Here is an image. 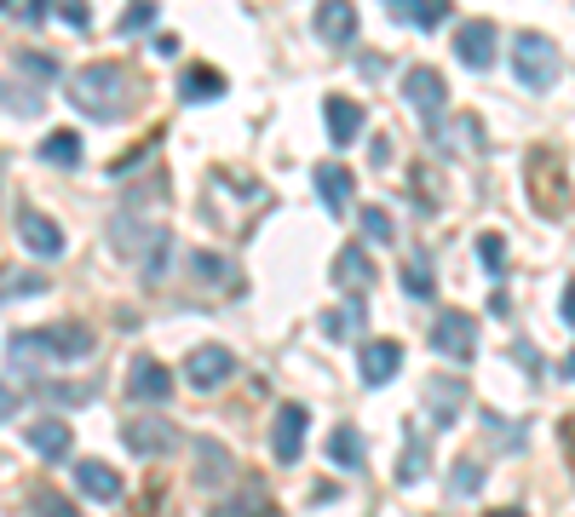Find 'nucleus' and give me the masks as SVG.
Here are the masks:
<instances>
[{
  "label": "nucleus",
  "instance_id": "obj_44",
  "mask_svg": "<svg viewBox=\"0 0 575 517\" xmlns=\"http://www.w3.org/2000/svg\"><path fill=\"white\" fill-rule=\"evenodd\" d=\"M564 322H569V328H575V282H569V288H564Z\"/></svg>",
  "mask_w": 575,
  "mask_h": 517
},
{
  "label": "nucleus",
  "instance_id": "obj_6",
  "mask_svg": "<svg viewBox=\"0 0 575 517\" xmlns=\"http://www.w3.org/2000/svg\"><path fill=\"white\" fill-rule=\"evenodd\" d=\"M306 426H311L306 402H282L277 408V426H270V455H277L282 466H294L299 455H306Z\"/></svg>",
  "mask_w": 575,
  "mask_h": 517
},
{
  "label": "nucleus",
  "instance_id": "obj_9",
  "mask_svg": "<svg viewBox=\"0 0 575 517\" xmlns=\"http://www.w3.org/2000/svg\"><path fill=\"white\" fill-rule=\"evenodd\" d=\"M127 391L139 402H167V397H174V374H167V362H156V357H132Z\"/></svg>",
  "mask_w": 575,
  "mask_h": 517
},
{
  "label": "nucleus",
  "instance_id": "obj_8",
  "mask_svg": "<svg viewBox=\"0 0 575 517\" xmlns=\"http://www.w3.org/2000/svg\"><path fill=\"white\" fill-rule=\"evenodd\" d=\"M236 374V357L225 351V345H196L190 351V362H185V379L196 391H214V386H225V379Z\"/></svg>",
  "mask_w": 575,
  "mask_h": 517
},
{
  "label": "nucleus",
  "instance_id": "obj_38",
  "mask_svg": "<svg viewBox=\"0 0 575 517\" xmlns=\"http://www.w3.org/2000/svg\"><path fill=\"white\" fill-rule=\"evenodd\" d=\"M0 98H7V103H12L18 116H41V98H36V92H12V87H7V92H0Z\"/></svg>",
  "mask_w": 575,
  "mask_h": 517
},
{
  "label": "nucleus",
  "instance_id": "obj_39",
  "mask_svg": "<svg viewBox=\"0 0 575 517\" xmlns=\"http://www.w3.org/2000/svg\"><path fill=\"white\" fill-rule=\"evenodd\" d=\"M63 23H70V29H87L92 23V12H87V0H63V12H58Z\"/></svg>",
  "mask_w": 575,
  "mask_h": 517
},
{
  "label": "nucleus",
  "instance_id": "obj_33",
  "mask_svg": "<svg viewBox=\"0 0 575 517\" xmlns=\"http://www.w3.org/2000/svg\"><path fill=\"white\" fill-rule=\"evenodd\" d=\"M478 259H484V270H489V276H500V270H506V241H500L495 230H489V236H478Z\"/></svg>",
  "mask_w": 575,
  "mask_h": 517
},
{
  "label": "nucleus",
  "instance_id": "obj_46",
  "mask_svg": "<svg viewBox=\"0 0 575 517\" xmlns=\"http://www.w3.org/2000/svg\"><path fill=\"white\" fill-rule=\"evenodd\" d=\"M0 7H7V0H0Z\"/></svg>",
  "mask_w": 575,
  "mask_h": 517
},
{
  "label": "nucleus",
  "instance_id": "obj_26",
  "mask_svg": "<svg viewBox=\"0 0 575 517\" xmlns=\"http://www.w3.org/2000/svg\"><path fill=\"white\" fill-rule=\"evenodd\" d=\"M41 156H47L52 167H76V161H81V132H47Z\"/></svg>",
  "mask_w": 575,
  "mask_h": 517
},
{
  "label": "nucleus",
  "instance_id": "obj_41",
  "mask_svg": "<svg viewBox=\"0 0 575 517\" xmlns=\"http://www.w3.org/2000/svg\"><path fill=\"white\" fill-rule=\"evenodd\" d=\"M375 167H391V138H386V132L375 138Z\"/></svg>",
  "mask_w": 575,
  "mask_h": 517
},
{
  "label": "nucleus",
  "instance_id": "obj_43",
  "mask_svg": "<svg viewBox=\"0 0 575 517\" xmlns=\"http://www.w3.org/2000/svg\"><path fill=\"white\" fill-rule=\"evenodd\" d=\"M12 408H18V391H12V386H0V420H7Z\"/></svg>",
  "mask_w": 575,
  "mask_h": 517
},
{
  "label": "nucleus",
  "instance_id": "obj_18",
  "mask_svg": "<svg viewBox=\"0 0 575 517\" xmlns=\"http://www.w3.org/2000/svg\"><path fill=\"white\" fill-rule=\"evenodd\" d=\"M70 437H76V431L63 426V420H36V426L23 431V443L36 448L41 460H63V455H70Z\"/></svg>",
  "mask_w": 575,
  "mask_h": 517
},
{
  "label": "nucleus",
  "instance_id": "obj_19",
  "mask_svg": "<svg viewBox=\"0 0 575 517\" xmlns=\"http://www.w3.org/2000/svg\"><path fill=\"white\" fill-rule=\"evenodd\" d=\"M351 190H357V179H351L340 161H323V167H317V196L328 201V213H346Z\"/></svg>",
  "mask_w": 575,
  "mask_h": 517
},
{
  "label": "nucleus",
  "instance_id": "obj_7",
  "mask_svg": "<svg viewBox=\"0 0 575 517\" xmlns=\"http://www.w3.org/2000/svg\"><path fill=\"white\" fill-rule=\"evenodd\" d=\"M403 98H409L426 121H437V116H444V103H449V87H444V76H437V69L415 63L409 76H403Z\"/></svg>",
  "mask_w": 575,
  "mask_h": 517
},
{
  "label": "nucleus",
  "instance_id": "obj_14",
  "mask_svg": "<svg viewBox=\"0 0 575 517\" xmlns=\"http://www.w3.org/2000/svg\"><path fill=\"white\" fill-rule=\"evenodd\" d=\"M323 121H328V138H334V145H351V138H363V127H368V116H363V103L357 98H340V92H334L328 103H323Z\"/></svg>",
  "mask_w": 575,
  "mask_h": 517
},
{
  "label": "nucleus",
  "instance_id": "obj_35",
  "mask_svg": "<svg viewBox=\"0 0 575 517\" xmlns=\"http://www.w3.org/2000/svg\"><path fill=\"white\" fill-rule=\"evenodd\" d=\"M150 18H156V7H150V0H132V7H127V18H121V29H127V34H139V29H150Z\"/></svg>",
  "mask_w": 575,
  "mask_h": 517
},
{
  "label": "nucleus",
  "instance_id": "obj_36",
  "mask_svg": "<svg viewBox=\"0 0 575 517\" xmlns=\"http://www.w3.org/2000/svg\"><path fill=\"white\" fill-rule=\"evenodd\" d=\"M18 69H29L36 81H52V76H58V63H52L47 52H23V58H18Z\"/></svg>",
  "mask_w": 575,
  "mask_h": 517
},
{
  "label": "nucleus",
  "instance_id": "obj_11",
  "mask_svg": "<svg viewBox=\"0 0 575 517\" xmlns=\"http://www.w3.org/2000/svg\"><path fill=\"white\" fill-rule=\"evenodd\" d=\"M18 236H23V248L36 259H58L63 253V230L47 213H36V207H23V213H18Z\"/></svg>",
  "mask_w": 575,
  "mask_h": 517
},
{
  "label": "nucleus",
  "instance_id": "obj_40",
  "mask_svg": "<svg viewBox=\"0 0 575 517\" xmlns=\"http://www.w3.org/2000/svg\"><path fill=\"white\" fill-rule=\"evenodd\" d=\"M518 362H524L529 374H541V368H547V362H541V351H535V345H518Z\"/></svg>",
  "mask_w": 575,
  "mask_h": 517
},
{
  "label": "nucleus",
  "instance_id": "obj_32",
  "mask_svg": "<svg viewBox=\"0 0 575 517\" xmlns=\"http://www.w3.org/2000/svg\"><path fill=\"white\" fill-rule=\"evenodd\" d=\"M323 328H328L334 339H340V334H357V328H363V299H351V305H340V310H328Z\"/></svg>",
  "mask_w": 575,
  "mask_h": 517
},
{
  "label": "nucleus",
  "instance_id": "obj_16",
  "mask_svg": "<svg viewBox=\"0 0 575 517\" xmlns=\"http://www.w3.org/2000/svg\"><path fill=\"white\" fill-rule=\"evenodd\" d=\"M121 437H127V448H132V455L156 460V455H167V448L179 443V426H167V420H132Z\"/></svg>",
  "mask_w": 575,
  "mask_h": 517
},
{
  "label": "nucleus",
  "instance_id": "obj_13",
  "mask_svg": "<svg viewBox=\"0 0 575 517\" xmlns=\"http://www.w3.org/2000/svg\"><path fill=\"white\" fill-rule=\"evenodd\" d=\"M317 41H328V47H351L357 41V7L351 0H323L317 7Z\"/></svg>",
  "mask_w": 575,
  "mask_h": 517
},
{
  "label": "nucleus",
  "instance_id": "obj_1",
  "mask_svg": "<svg viewBox=\"0 0 575 517\" xmlns=\"http://www.w3.org/2000/svg\"><path fill=\"white\" fill-rule=\"evenodd\" d=\"M63 92H70L76 110H87L92 121H116L127 110V98H132V81L121 76L116 63H81L70 81H63Z\"/></svg>",
  "mask_w": 575,
  "mask_h": 517
},
{
  "label": "nucleus",
  "instance_id": "obj_3",
  "mask_svg": "<svg viewBox=\"0 0 575 517\" xmlns=\"http://www.w3.org/2000/svg\"><path fill=\"white\" fill-rule=\"evenodd\" d=\"M524 185H529V201H535L547 219H558L564 207H569V179H564V156H558V150H529Z\"/></svg>",
  "mask_w": 575,
  "mask_h": 517
},
{
  "label": "nucleus",
  "instance_id": "obj_5",
  "mask_svg": "<svg viewBox=\"0 0 575 517\" xmlns=\"http://www.w3.org/2000/svg\"><path fill=\"white\" fill-rule=\"evenodd\" d=\"M432 351H444L455 362H472V357H478V317H472V310H437Z\"/></svg>",
  "mask_w": 575,
  "mask_h": 517
},
{
  "label": "nucleus",
  "instance_id": "obj_37",
  "mask_svg": "<svg viewBox=\"0 0 575 517\" xmlns=\"http://www.w3.org/2000/svg\"><path fill=\"white\" fill-rule=\"evenodd\" d=\"M196 276H214V282H219V276H230V265H225L219 253H208V248H201V253H196Z\"/></svg>",
  "mask_w": 575,
  "mask_h": 517
},
{
  "label": "nucleus",
  "instance_id": "obj_24",
  "mask_svg": "<svg viewBox=\"0 0 575 517\" xmlns=\"http://www.w3.org/2000/svg\"><path fill=\"white\" fill-rule=\"evenodd\" d=\"M179 92H185V103H208V98L225 92V76H219V69H208V63H190L185 81H179Z\"/></svg>",
  "mask_w": 575,
  "mask_h": 517
},
{
  "label": "nucleus",
  "instance_id": "obj_27",
  "mask_svg": "<svg viewBox=\"0 0 575 517\" xmlns=\"http://www.w3.org/2000/svg\"><path fill=\"white\" fill-rule=\"evenodd\" d=\"M214 517H270V500L259 495V489H242V495H236V500H225Z\"/></svg>",
  "mask_w": 575,
  "mask_h": 517
},
{
  "label": "nucleus",
  "instance_id": "obj_22",
  "mask_svg": "<svg viewBox=\"0 0 575 517\" xmlns=\"http://www.w3.org/2000/svg\"><path fill=\"white\" fill-rule=\"evenodd\" d=\"M334 282L351 288V294H363L368 282H375V265H368V253H363V248H346L340 259H334Z\"/></svg>",
  "mask_w": 575,
  "mask_h": 517
},
{
  "label": "nucleus",
  "instance_id": "obj_20",
  "mask_svg": "<svg viewBox=\"0 0 575 517\" xmlns=\"http://www.w3.org/2000/svg\"><path fill=\"white\" fill-rule=\"evenodd\" d=\"M76 489H81L87 500H116V495H121V477H116L105 460H81V466H76Z\"/></svg>",
  "mask_w": 575,
  "mask_h": 517
},
{
  "label": "nucleus",
  "instance_id": "obj_28",
  "mask_svg": "<svg viewBox=\"0 0 575 517\" xmlns=\"http://www.w3.org/2000/svg\"><path fill=\"white\" fill-rule=\"evenodd\" d=\"M484 426L495 431V448H500V455H518V448H524V426L500 420V414H489V408H484Z\"/></svg>",
  "mask_w": 575,
  "mask_h": 517
},
{
  "label": "nucleus",
  "instance_id": "obj_4",
  "mask_svg": "<svg viewBox=\"0 0 575 517\" xmlns=\"http://www.w3.org/2000/svg\"><path fill=\"white\" fill-rule=\"evenodd\" d=\"M513 63H518V81H524L529 92H553V87H558V76H564L558 47L547 41V34H529V29L513 41Z\"/></svg>",
  "mask_w": 575,
  "mask_h": 517
},
{
  "label": "nucleus",
  "instance_id": "obj_25",
  "mask_svg": "<svg viewBox=\"0 0 575 517\" xmlns=\"http://www.w3.org/2000/svg\"><path fill=\"white\" fill-rule=\"evenodd\" d=\"M328 460L340 466V471H363V431H357V426H334V437H328Z\"/></svg>",
  "mask_w": 575,
  "mask_h": 517
},
{
  "label": "nucleus",
  "instance_id": "obj_2",
  "mask_svg": "<svg viewBox=\"0 0 575 517\" xmlns=\"http://www.w3.org/2000/svg\"><path fill=\"white\" fill-rule=\"evenodd\" d=\"M92 328L87 322H58V328H29V334H12V345H7V357H12V368H23V362H41V357H52V362H81V357H92Z\"/></svg>",
  "mask_w": 575,
  "mask_h": 517
},
{
  "label": "nucleus",
  "instance_id": "obj_34",
  "mask_svg": "<svg viewBox=\"0 0 575 517\" xmlns=\"http://www.w3.org/2000/svg\"><path fill=\"white\" fill-rule=\"evenodd\" d=\"M29 506H36L41 517H81V511H76L70 500H58L52 489H36V495H29Z\"/></svg>",
  "mask_w": 575,
  "mask_h": 517
},
{
  "label": "nucleus",
  "instance_id": "obj_29",
  "mask_svg": "<svg viewBox=\"0 0 575 517\" xmlns=\"http://www.w3.org/2000/svg\"><path fill=\"white\" fill-rule=\"evenodd\" d=\"M403 288H409V299H432V270H426V253H409V265H403Z\"/></svg>",
  "mask_w": 575,
  "mask_h": 517
},
{
  "label": "nucleus",
  "instance_id": "obj_10",
  "mask_svg": "<svg viewBox=\"0 0 575 517\" xmlns=\"http://www.w3.org/2000/svg\"><path fill=\"white\" fill-rule=\"evenodd\" d=\"M455 58H460L466 69H489V63H495V23H489V18L460 23V34H455Z\"/></svg>",
  "mask_w": 575,
  "mask_h": 517
},
{
  "label": "nucleus",
  "instance_id": "obj_42",
  "mask_svg": "<svg viewBox=\"0 0 575 517\" xmlns=\"http://www.w3.org/2000/svg\"><path fill=\"white\" fill-rule=\"evenodd\" d=\"M558 431H564V455H569V466H575V414H569V420H564Z\"/></svg>",
  "mask_w": 575,
  "mask_h": 517
},
{
  "label": "nucleus",
  "instance_id": "obj_15",
  "mask_svg": "<svg viewBox=\"0 0 575 517\" xmlns=\"http://www.w3.org/2000/svg\"><path fill=\"white\" fill-rule=\"evenodd\" d=\"M466 408V379H432L426 386V414L437 420V431H449Z\"/></svg>",
  "mask_w": 575,
  "mask_h": 517
},
{
  "label": "nucleus",
  "instance_id": "obj_23",
  "mask_svg": "<svg viewBox=\"0 0 575 517\" xmlns=\"http://www.w3.org/2000/svg\"><path fill=\"white\" fill-rule=\"evenodd\" d=\"M386 12L403 18V23H415V29H437L449 7H444V0H386Z\"/></svg>",
  "mask_w": 575,
  "mask_h": 517
},
{
  "label": "nucleus",
  "instance_id": "obj_21",
  "mask_svg": "<svg viewBox=\"0 0 575 517\" xmlns=\"http://www.w3.org/2000/svg\"><path fill=\"white\" fill-rule=\"evenodd\" d=\"M426 477V431L420 426H403V466H397V483L403 489H415Z\"/></svg>",
  "mask_w": 575,
  "mask_h": 517
},
{
  "label": "nucleus",
  "instance_id": "obj_12",
  "mask_svg": "<svg viewBox=\"0 0 575 517\" xmlns=\"http://www.w3.org/2000/svg\"><path fill=\"white\" fill-rule=\"evenodd\" d=\"M230 477H236L230 448H225V443H214V437H201V443H196V483L219 495V489H230Z\"/></svg>",
  "mask_w": 575,
  "mask_h": 517
},
{
  "label": "nucleus",
  "instance_id": "obj_45",
  "mask_svg": "<svg viewBox=\"0 0 575 517\" xmlns=\"http://www.w3.org/2000/svg\"><path fill=\"white\" fill-rule=\"evenodd\" d=\"M564 374H569V379H575V351H569V357H564Z\"/></svg>",
  "mask_w": 575,
  "mask_h": 517
},
{
  "label": "nucleus",
  "instance_id": "obj_17",
  "mask_svg": "<svg viewBox=\"0 0 575 517\" xmlns=\"http://www.w3.org/2000/svg\"><path fill=\"white\" fill-rule=\"evenodd\" d=\"M397 368H403V345L397 339H368L363 345V386H386Z\"/></svg>",
  "mask_w": 575,
  "mask_h": 517
},
{
  "label": "nucleus",
  "instance_id": "obj_30",
  "mask_svg": "<svg viewBox=\"0 0 575 517\" xmlns=\"http://www.w3.org/2000/svg\"><path fill=\"white\" fill-rule=\"evenodd\" d=\"M363 236H368V241H380V248H391L397 225H391V213H386V207H363Z\"/></svg>",
  "mask_w": 575,
  "mask_h": 517
},
{
  "label": "nucleus",
  "instance_id": "obj_31",
  "mask_svg": "<svg viewBox=\"0 0 575 517\" xmlns=\"http://www.w3.org/2000/svg\"><path fill=\"white\" fill-rule=\"evenodd\" d=\"M484 489V471H478V460H455V477H449V495H460V500H472Z\"/></svg>",
  "mask_w": 575,
  "mask_h": 517
}]
</instances>
